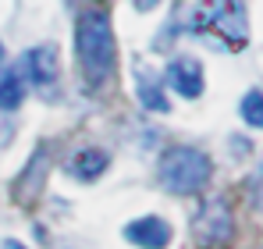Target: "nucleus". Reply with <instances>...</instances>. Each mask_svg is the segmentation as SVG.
I'll list each match as a JSON object with an SVG mask.
<instances>
[{
	"mask_svg": "<svg viewBox=\"0 0 263 249\" xmlns=\"http://www.w3.org/2000/svg\"><path fill=\"white\" fill-rule=\"evenodd\" d=\"M75 46H79V64L86 72V85L100 89L114 75V64H118L110 18L103 11H86L79 18V29H75Z\"/></svg>",
	"mask_w": 263,
	"mask_h": 249,
	"instance_id": "1",
	"label": "nucleus"
},
{
	"mask_svg": "<svg viewBox=\"0 0 263 249\" xmlns=\"http://www.w3.org/2000/svg\"><path fill=\"white\" fill-rule=\"evenodd\" d=\"M189 29L196 36H214L228 50H242L249 40L246 4L242 0H196L189 11Z\"/></svg>",
	"mask_w": 263,
	"mask_h": 249,
	"instance_id": "2",
	"label": "nucleus"
},
{
	"mask_svg": "<svg viewBox=\"0 0 263 249\" xmlns=\"http://www.w3.org/2000/svg\"><path fill=\"white\" fill-rule=\"evenodd\" d=\"M210 171L214 167H210V157L203 150H196V146H175V150L164 153L157 178H160V185L167 192L189 196V192H199L210 182Z\"/></svg>",
	"mask_w": 263,
	"mask_h": 249,
	"instance_id": "3",
	"label": "nucleus"
},
{
	"mask_svg": "<svg viewBox=\"0 0 263 249\" xmlns=\"http://www.w3.org/2000/svg\"><path fill=\"white\" fill-rule=\"evenodd\" d=\"M18 75L22 82L32 85V89H50L61 75V61H57V50L53 46H32L22 54L18 61Z\"/></svg>",
	"mask_w": 263,
	"mask_h": 249,
	"instance_id": "4",
	"label": "nucleus"
},
{
	"mask_svg": "<svg viewBox=\"0 0 263 249\" xmlns=\"http://www.w3.org/2000/svg\"><path fill=\"white\" fill-rule=\"evenodd\" d=\"M231 235V210L224 200H210L196 217V239L203 246H217Z\"/></svg>",
	"mask_w": 263,
	"mask_h": 249,
	"instance_id": "5",
	"label": "nucleus"
},
{
	"mask_svg": "<svg viewBox=\"0 0 263 249\" xmlns=\"http://www.w3.org/2000/svg\"><path fill=\"white\" fill-rule=\"evenodd\" d=\"M125 239L139 249H164L171 242V224L157 214H146V217H135L125 228Z\"/></svg>",
	"mask_w": 263,
	"mask_h": 249,
	"instance_id": "6",
	"label": "nucleus"
},
{
	"mask_svg": "<svg viewBox=\"0 0 263 249\" xmlns=\"http://www.w3.org/2000/svg\"><path fill=\"white\" fill-rule=\"evenodd\" d=\"M167 85L175 89L178 96L185 100H196L203 93V64L196 57H175L167 64Z\"/></svg>",
	"mask_w": 263,
	"mask_h": 249,
	"instance_id": "7",
	"label": "nucleus"
},
{
	"mask_svg": "<svg viewBox=\"0 0 263 249\" xmlns=\"http://www.w3.org/2000/svg\"><path fill=\"white\" fill-rule=\"evenodd\" d=\"M135 93H139V100H142V107L146 111H157V114H167V96H164V89H160V79H157V72L153 68H139V75H135Z\"/></svg>",
	"mask_w": 263,
	"mask_h": 249,
	"instance_id": "8",
	"label": "nucleus"
},
{
	"mask_svg": "<svg viewBox=\"0 0 263 249\" xmlns=\"http://www.w3.org/2000/svg\"><path fill=\"white\" fill-rule=\"evenodd\" d=\"M107 164H110V157L103 150H96V146L92 150H79L75 161H71V174L82 178V182H92V178H100L107 171Z\"/></svg>",
	"mask_w": 263,
	"mask_h": 249,
	"instance_id": "9",
	"label": "nucleus"
},
{
	"mask_svg": "<svg viewBox=\"0 0 263 249\" xmlns=\"http://www.w3.org/2000/svg\"><path fill=\"white\" fill-rule=\"evenodd\" d=\"M22 96H25V82H22L18 72L0 75V111H14L22 103Z\"/></svg>",
	"mask_w": 263,
	"mask_h": 249,
	"instance_id": "10",
	"label": "nucleus"
},
{
	"mask_svg": "<svg viewBox=\"0 0 263 249\" xmlns=\"http://www.w3.org/2000/svg\"><path fill=\"white\" fill-rule=\"evenodd\" d=\"M242 118L253 128H263V93L260 89H253V93L242 96Z\"/></svg>",
	"mask_w": 263,
	"mask_h": 249,
	"instance_id": "11",
	"label": "nucleus"
},
{
	"mask_svg": "<svg viewBox=\"0 0 263 249\" xmlns=\"http://www.w3.org/2000/svg\"><path fill=\"white\" fill-rule=\"evenodd\" d=\"M256 203L263 210V164H260V174H256Z\"/></svg>",
	"mask_w": 263,
	"mask_h": 249,
	"instance_id": "12",
	"label": "nucleus"
},
{
	"mask_svg": "<svg viewBox=\"0 0 263 249\" xmlns=\"http://www.w3.org/2000/svg\"><path fill=\"white\" fill-rule=\"evenodd\" d=\"M157 4H160V0H135L139 11H149V7H157Z\"/></svg>",
	"mask_w": 263,
	"mask_h": 249,
	"instance_id": "13",
	"label": "nucleus"
},
{
	"mask_svg": "<svg viewBox=\"0 0 263 249\" xmlns=\"http://www.w3.org/2000/svg\"><path fill=\"white\" fill-rule=\"evenodd\" d=\"M0 249H25V246H22V242H14V239H7V242H4Z\"/></svg>",
	"mask_w": 263,
	"mask_h": 249,
	"instance_id": "14",
	"label": "nucleus"
},
{
	"mask_svg": "<svg viewBox=\"0 0 263 249\" xmlns=\"http://www.w3.org/2000/svg\"><path fill=\"white\" fill-rule=\"evenodd\" d=\"M0 72H4V46H0Z\"/></svg>",
	"mask_w": 263,
	"mask_h": 249,
	"instance_id": "15",
	"label": "nucleus"
}]
</instances>
